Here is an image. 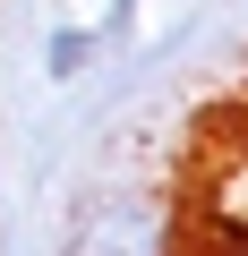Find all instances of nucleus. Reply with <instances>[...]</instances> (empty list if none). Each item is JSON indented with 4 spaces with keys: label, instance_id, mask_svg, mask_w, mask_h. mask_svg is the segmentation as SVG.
<instances>
[{
    "label": "nucleus",
    "instance_id": "obj_1",
    "mask_svg": "<svg viewBox=\"0 0 248 256\" xmlns=\"http://www.w3.org/2000/svg\"><path fill=\"white\" fill-rule=\"evenodd\" d=\"M60 256H180V205L137 180H103L77 196Z\"/></svg>",
    "mask_w": 248,
    "mask_h": 256
},
{
    "label": "nucleus",
    "instance_id": "obj_2",
    "mask_svg": "<svg viewBox=\"0 0 248 256\" xmlns=\"http://www.w3.org/2000/svg\"><path fill=\"white\" fill-rule=\"evenodd\" d=\"M94 60H103V34L94 26H52V43H43V77L52 86H77Z\"/></svg>",
    "mask_w": 248,
    "mask_h": 256
}]
</instances>
